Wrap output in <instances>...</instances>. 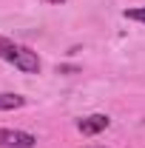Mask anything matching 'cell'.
<instances>
[{"label": "cell", "instance_id": "cell-1", "mask_svg": "<svg viewBox=\"0 0 145 148\" xmlns=\"http://www.w3.org/2000/svg\"><path fill=\"white\" fill-rule=\"evenodd\" d=\"M0 60L12 63L23 74H40V69H43L37 51H31L29 46H20V43L9 40V37H0Z\"/></svg>", "mask_w": 145, "mask_h": 148}, {"label": "cell", "instance_id": "cell-2", "mask_svg": "<svg viewBox=\"0 0 145 148\" xmlns=\"http://www.w3.org/2000/svg\"><path fill=\"white\" fill-rule=\"evenodd\" d=\"M37 137L17 128H0V148H34Z\"/></svg>", "mask_w": 145, "mask_h": 148}, {"label": "cell", "instance_id": "cell-3", "mask_svg": "<svg viewBox=\"0 0 145 148\" xmlns=\"http://www.w3.org/2000/svg\"><path fill=\"white\" fill-rule=\"evenodd\" d=\"M108 117L105 114H91V117H83L80 123H77V128H80V134H85V137H94V134H100V131L108 128Z\"/></svg>", "mask_w": 145, "mask_h": 148}, {"label": "cell", "instance_id": "cell-4", "mask_svg": "<svg viewBox=\"0 0 145 148\" xmlns=\"http://www.w3.org/2000/svg\"><path fill=\"white\" fill-rule=\"evenodd\" d=\"M26 106V97L23 94H12V91H3L0 94V111H14Z\"/></svg>", "mask_w": 145, "mask_h": 148}, {"label": "cell", "instance_id": "cell-5", "mask_svg": "<svg viewBox=\"0 0 145 148\" xmlns=\"http://www.w3.org/2000/svg\"><path fill=\"white\" fill-rule=\"evenodd\" d=\"M125 17L128 20H137V23H145V9H128Z\"/></svg>", "mask_w": 145, "mask_h": 148}, {"label": "cell", "instance_id": "cell-6", "mask_svg": "<svg viewBox=\"0 0 145 148\" xmlns=\"http://www.w3.org/2000/svg\"><path fill=\"white\" fill-rule=\"evenodd\" d=\"M49 3H63V0H49Z\"/></svg>", "mask_w": 145, "mask_h": 148}]
</instances>
